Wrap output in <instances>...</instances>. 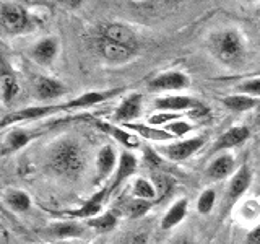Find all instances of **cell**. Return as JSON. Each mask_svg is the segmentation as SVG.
<instances>
[{
	"mask_svg": "<svg viewBox=\"0 0 260 244\" xmlns=\"http://www.w3.org/2000/svg\"><path fill=\"white\" fill-rule=\"evenodd\" d=\"M85 158L83 153L80 151L77 145L70 142L62 143L59 148L55 150L52 157V166L57 173L65 174V176H77L80 171L83 169Z\"/></svg>",
	"mask_w": 260,
	"mask_h": 244,
	"instance_id": "cell-1",
	"label": "cell"
},
{
	"mask_svg": "<svg viewBox=\"0 0 260 244\" xmlns=\"http://www.w3.org/2000/svg\"><path fill=\"white\" fill-rule=\"evenodd\" d=\"M216 55L223 62H236L244 54V44L238 31H223L213 38Z\"/></svg>",
	"mask_w": 260,
	"mask_h": 244,
	"instance_id": "cell-2",
	"label": "cell"
},
{
	"mask_svg": "<svg viewBox=\"0 0 260 244\" xmlns=\"http://www.w3.org/2000/svg\"><path fill=\"white\" fill-rule=\"evenodd\" d=\"M0 21H2V26L16 35V33H21L28 28V13L21 5H15V4H4L0 8Z\"/></svg>",
	"mask_w": 260,
	"mask_h": 244,
	"instance_id": "cell-3",
	"label": "cell"
},
{
	"mask_svg": "<svg viewBox=\"0 0 260 244\" xmlns=\"http://www.w3.org/2000/svg\"><path fill=\"white\" fill-rule=\"evenodd\" d=\"M96 47L106 60L114 62V64L127 62V60H130V57L134 54V51H130V49L114 43V41H111L108 38H103V36L96 41Z\"/></svg>",
	"mask_w": 260,
	"mask_h": 244,
	"instance_id": "cell-4",
	"label": "cell"
},
{
	"mask_svg": "<svg viewBox=\"0 0 260 244\" xmlns=\"http://www.w3.org/2000/svg\"><path fill=\"white\" fill-rule=\"evenodd\" d=\"M101 36L130 49V51H135L137 47V39L134 31L125 28L124 24H106L101 29Z\"/></svg>",
	"mask_w": 260,
	"mask_h": 244,
	"instance_id": "cell-5",
	"label": "cell"
},
{
	"mask_svg": "<svg viewBox=\"0 0 260 244\" xmlns=\"http://www.w3.org/2000/svg\"><path fill=\"white\" fill-rule=\"evenodd\" d=\"M62 109V104H57V106H41V108H28V109H21V111H16L5 116L2 119V126H8V124H13V122H21V120H32V119H39V117H44L47 114H52Z\"/></svg>",
	"mask_w": 260,
	"mask_h": 244,
	"instance_id": "cell-6",
	"label": "cell"
},
{
	"mask_svg": "<svg viewBox=\"0 0 260 244\" xmlns=\"http://www.w3.org/2000/svg\"><path fill=\"white\" fill-rule=\"evenodd\" d=\"M187 86H189V78L181 72H166L150 81V89H158V92H165V89H182Z\"/></svg>",
	"mask_w": 260,
	"mask_h": 244,
	"instance_id": "cell-7",
	"label": "cell"
},
{
	"mask_svg": "<svg viewBox=\"0 0 260 244\" xmlns=\"http://www.w3.org/2000/svg\"><path fill=\"white\" fill-rule=\"evenodd\" d=\"M203 143H205L203 138L195 137V138H190V140H184V142H179L174 145H169L166 148H161V150H165V153L171 160H185L197 150H200Z\"/></svg>",
	"mask_w": 260,
	"mask_h": 244,
	"instance_id": "cell-8",
	"label": "cell"
},
{
	"mask_svg": "<svg viewBox=\"0 0 260 244\" xmlns=\"http://www.w3.org/2000/svg\"><path fill=\"white\" fill-rule=\"evenodd\" d=\"M120 93V89H109V92H89V93H85L75 100L72 101H67L62 104V109H73V108H88V106H93L96 103H101V101H106L109 100V98L116 96Z\"/></svg>",
	"mask_w": 260,
	"mask_h": 244,
	"instance_id": "cell-9",
	"label": "cell"
},
{
	"mask_svg": "<svg viewBox=\"0 0 260 244\" xmlns=\"http://www.w3.org/2000/svg\"><path fill=\"white\" fill-rule=\"evenodd\" d=\"M252 181V176H250V169L247 166H241L236 174L233 176L230 186H228V199L231 202L233 200H238L241 195L249 189Z\"/></svg>",
	"mask_w": 260,
	"mask_h": 244,
	"instance_id": "cell-10",
	"label": "cell"
},
{
	"mask_svg": "<svg viewBox=\"0 0 260 244\" xmlns=\"http://www.w3.org/2000/svg\"><path fill=\"white\" fill-rule=\"evenodd\" d=\"M249 137V129L247 127H231L230 130L218 138V142L213 146V151H219V150H226V148H233V146L242 143L244 140H247Z\"/></svg>",
	"mask_w": 260,
	"mask_h": 244,
	"instance_id": "cell-11",
	"label": "cell"
},
{
	"mask_svg": "<svg viewBox=\"0 0 260 244\" xmlns=\"http://www.w3.org/2000/svg\"><path fill=\"white\" fill-rule=\"evenodd\" d=\"M137 169V160L134 155H130L128 151H124L120 155V160H119V168H117V174L114 182L109 187V192H116L119 189V186L125 181L127 177H130Z\"/></svg>",
	"mask_w": 260,
	"mask_h": 244,
	"instance_id": "cell-12",
	"label": "cell"
},
{
	"mask_svg": "<svg viewBox=\"0 0 260 244\" xmlns=\"http://www.w3.org/2000/svg\"><path fill=\"white\" fill-rule=\"evenodd\" d=\"M106 195H108V191L101 189L100 192H96L91 199L86 200L83 203V207H81L80 210L67 211V215L69 217H81V218H94V215H98L101 211V207H103V202L106 199Z\"/></svg>",
	"mask_w": 260,
	"mask_h": 244,
	"instance_id": "cell-13",
	"label": "cell"
},
{
	"mask_svg": "<svg viewBox=\"0 0 260 244\" xmlns=\"http://www.w3.org/2000/svg\"><path fill=\"white\" fill-rule=\"evenodd\" d=\"M142 108V96L138 93L130 95L127 100L122 101V104L117 108L116 111V119L120 122H130L134 117L138 116Z\"/></svg>",
	"mask_w": 260,
	"mask_h": 244,
	"instance_id": "cell-14",
	"label": "cell"
},
{
	"mask_svg": "<svg viewBox=\"0 0 260 244\" xmlns=\"http://www.w3.org/2000/svg\"><path fill=\"white\" fill-rule=\"evenodd\" d=\"M187 207H189V202H187V199L177 200L174 205L166 211L165 217H162V220H161L162 230H169V228H173V226L181 223L182 220L185 218V215H187Z\"/></svg>",
	"mask_w": 260,
	"mask_h": 244,
	"instance_id": "cell-15",
	"label": "cell"
},
{
	"mask_svg": "<svg viewBox=\"0 0 260 244\" xmlns=\"http://www.w3.org/2000/svg\"><path fill=\"white\" fill-rule=\"evenodd\" d=\"M197 101L189 96H165L156 101V108L161 111H184L189 108H195Z\"/></svg>",
	"mask_w": 260,
	"mask_h": 244,
	"instance_id": "cell-16",
	"label": "cell"
},
{
	"mask_svg": "<svg viewBox=\"0 0 260 244\" xmlns=\"http://www.w3.org/2000/svg\"><path fill=\"white\" fill-rule=\"evenodd\" d=\"M67 89L62 83L55 81L52 78H39L36 83V93L41 100H51V98L62 96Z\"/></svg>",
	"mask_w": 260,
	"mask_h": 244,
	"instance_id": "cell-17",
	"label": "cell"
},
{
	"mask_svg": "<svg viewBox=\"0 0 260 244\" xmlns=\"http://www.w3.org/2000/svg\"><path fill=\"white\" fill-rule=\"evenodd\" d=\"M234 168V160L231 155H221L213 160V163L210 165L207 174L211 179H224L226 176L231 174V171Z\"/></svg>",
	"mask_w": 260,
	"mask_h": 244,
	"instance_id": "cell-18",
	"label": "cell"
},
{
	"mask_svg": "<svg viewBox=\"0 0 260 244\" xmlns=\"http://www.w3.org/2000/svg\"><path fill=\"white\" fill-rule=\"evenodd\" d=\"M96 166H98V179H104L112 173L114 166H116V153H114L111 146H104L98 153Z\"/></svg>",
	"mask_w": 260,
	"mask_h": 244,
	"instance_id": "cell-19",
	"label": "cell"
},
{
	"mask_svg": "<svg viewBox=\"0 0 260 244\" xmlns=\"http://www.w3.org/2000/svg\"><path fill=\"white\" fill-rule=\"evenodd\" d=\"M55 55H57L55 39H43L35 46V49H32V57H35L38 62H43V64L54 60Z\"/></svg>",
	"mask_w": 260,
	"mask_h": 244,
	"instance_id": "cell-20",
	"label": "cell"
},
{
	"mask_svg": "<svg viewBox=\"0 0 260 244\" xmlns=\"http://www.w3.org/2000/svg\"><path fill=\"white\" fill-rule=\"evenodd\" d=\"M125 126L138 132L142 137L148 138V140H169V138H174V135L166 132L165 129H156L151 126H140V124H125Z\"/></svg>",
	"mask_w": 260,
	"mask_h": 244,
	"instance_id": "cell-21",
	"label": "cell"
},
{
	"mask_svg": "<svg viewBox=\"0 0 260 244\" xmlns=\"http://www.w3.org/2000/svg\"><path fill=\"white\" fill-rule=\"evenodd\" d=\"M5 203L12 210L26 211L31 207V199H29V195L23 191H10L5 195Z\"/></svg>",
	"mask_w": 260,
	"mask_h": 244,
	"instance_id": "cell-22",
	"label": "cell"
},
{
	"mask_svg": "<svg viewBox=\"0 0 260 244\" xmlns=\"http://www.w3.org/2000/svg\"><path fill=\"white\" fill-rule=\"evenodd\" d=\"M255 104H257V101L254 100V98L247 96V95H233V96L224 98L226 108H230L231 111H238V112L249 111V109L254 108Z\"/></svg>",
	"mask_w": 260,
	"mask_h": 244,
	"instance_id": "cell-23",
	"label": "cell"
},
{
	"mask_svg": "<svg viewBox=\"0 0 260 244\" xmlns=\"http://www.w3.org/2000/svg\"><path fill=\"white\" fill-rule=\"evenodd\" d=\"M0 89H2V100L4 103H10L13 100V96L18 93V83H16L15 77L12 73L4 72L0 77Z\"/></svg>",
	"mask_w": 260,
	"mask_h": 244,
	"instance_id": "cell-24",
	"label": "cell"
},
{
	"mask_svg": "<svg viewBox=\"0 0 260 244\" xmlns=\"http://www.w3.org/2000/svg\"><path fill=\"white\" fill-rule=\"evenodd\" d=\"M29 140H31V135L28 132H24V130H13V132L7 137L4 148L5 151H16L23 148Z\"/></svg>",
	"mask_w": 260,
	"mask_h": 244,
	"instance_id": "cell-25",
	"label": "cell"
},
{
	"mask_svg": "<svg viewBox=\"0 0 260 244\" xmlns=\"http://www.w3.org/2000/svg\"><path fill=\"white\" fill-rule=\"evenodd\" d=\"M117 223V218L114 217L112 214H103V215H98L94 218H89L88 220V225L94 228L98 231H111L114 230V226Z\"/></svg>",
	"mask_w": 260,
	"mask_h": 244,
	"instance_id": "cell-26",
	"label": "cell"
},
{
	"mask_svg": "<svg viewBox=\"0 0 260 244\" xmlns=\"http://www.w3.org/2000/svg\"><path fill=\"white\" fill-rule=\"evenodd\" d=\"M134 195L140 200H153L156 197V189L146 179H137L134 182Z\"/></svg>",
	"mask_w": 260,
	"mask_h": 244,
	"instance_id": "cell-27",
	"label": "cell"
},
{
	"mask_svg": "<svg viewBox=\"0 0 260 244\" xmlns=\"http://www.w3.org/2000/svg\"><path fill=\"white\" fill-rule=\"evenodd\" d=\"M103 129L106 130V132H109L111 135L116 137L120 143H124L125 146H128V148H135V146H138V140L135 138V135L127 132V130H122V129H117V127H111V126H103Z\"/></svg>",
	"mask_w": 260,
	"mask_h": 244,
	"instance_id": "cell-28",
	"label": "cell"
},
{
	"mask_svg": "<svg viewBox=\"0 0 260 244\" xmlns=\"http://www.w3.org/2000/svg\"><path fill=\"white\" fill-rule=\"evenodd\" d=\"M215 200H216V194L213 189H207L200 194L199 197V202H197V210L200 214H210L211 210H213V205H215Z\"/></svg>",
	"mask_w": 260,
	"mask_h": 244,
	"instance_id": "cell-29",
	"label": "cell"
},
{
	"mask_svg": "<svg viewBox=\"0 0 260 244\" xmlns=\"http://www.w3.org/2000/svg\"><path fill=\"white\" fill-rule=\"evenodd\" d=\"M52 231L59 236V238H67V236L81 234V226L75 223H59L52 226Z\"/></svg>",
	"mask_w": 260,
	"mask_h": 244,
	"instance_id": "cell-30",
	"label": "cell"
},
{
	"mask_svg": "<svg viewBox=\"0 0 260 244\" xmlns=\"http://www.w3.org/2000/svg\"><path fill=\"white\" fill-rule=\"evenodd\" d=\"M151 208V200H132L128 203V215L134 217V218H138L145 215L146 211Z\"/></svg>",
	"mask_w": 260,
	"mask_h": 244,
	"instance_id": "cell-31",
	"label": "cell"
},
{
	"mask_svg": "<svg viewBox=\"0 0 260 244\" xmlns=\"http://www.w3.org/2000/svg\"><path fill=\"white\" fill-rule=\"evenodd\" d=\"M165 130L174 137H181V135H185L187 132H190L192 126L189 122H184V120H174V122H169Z\"/></svg>",
	"mask_w": 260,
	"mask_h": 244,
	"instance_id": "cell-32",
	"label": "cell"
},
{
	"mask_svg": "<svg viewBox=\"0 0 260 244\" xmlns=\"http://www.w3.org/2000/svg\"><path fill=\"white\" fill-rule=\"evenodd\" d=\"M179 120V114H173V112H161L156 114V116H151L150 117V124H153V127H156L158 124H169V122H174Z\"/></svg>",
	"mask_w": 260,
	"mask_h": 244,
	"instance_id": "cell-33",
	"label": "cell"
},
{
	"mask_svg": "<svg viewBox=\"0 0 260 244\" xmlns=\"http://www.w3.org/2000/svg\"><path fill=\"white\" fill-rule=\"evenodd\" d=\"M239 92L246 93V95H260V78L255 80H247L239 86Z\"/></svg>",
	"mask_w": 260,
	"mask_h": 244,
	"instance_id": "cell-34",
	"label": "cell"
},
{
	"mask_svg": "<svg viewBox=\"0 0 260 244\" xmlns=\"http://www.w3.org/2000/svg\"><path fill=\"white\" fill-rule=\"evenodd\" d=\"M247 242L249 244H260V225L255 226L254 230L247 234Z\"/></svg>",
	"mask_w": 260,
	"mask_h": 244,
	"instance_id": "cell-35",
	"label": "cell"
},
{
	"mask_svg": "<svg viewBox=\"0 0 260 244\" xmlns=\"http://www.w3.org/2000/svg\"><path fill=\"white\" fill-rule=\"evenodd\" d=\"M171 244H193L190 239H187V238H177V239H174Z\"/></svg>",
	"mask_w": 260,
	"mask_h": 244,
	"instance_id": "cell-36",
	"label": "cell"
},
{
	"mask_svg": "<svg viewBox=\"0 0 260 244\" xmlns=\"http://www.w3.org/2000/svg\"><path fill=\"white\" fill-rule=\"evenodd\" d=\"M55 244H65V242H55Z\"/></svg>",
	"mask_w": 260,
	"mask_h": 244,
	"instance_id": "cell-37",
	"label": "cell"
}]
</instances>
